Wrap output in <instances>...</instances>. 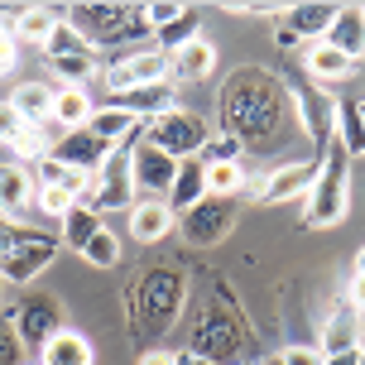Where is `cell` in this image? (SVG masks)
Segmentation results:
<instances>
[{
    "label": "cell",
    "mask_w": 365,
    "mask_h": 365,
    "mask_svg": "<svg viewBox=\"0 0 365 365\" xmlns=\"http://www.w3.org/2000/svg\"><path fill=\"white\" fill-rule=\"evenodd\" d=\"M140 140H149L154 149H164L168 159H197L202 145L212 140V125L202 120V115H192V110H164V115H154V120H145V130H140Z\"/></svg>",
    "instance_id": "cell-5"
},
{
    "label": "cell",
    "mask_w": 365,
    "mask_h": 365,
    "mask_svg": "<svg viewBox=\"0 0 365 365\" xmlns=\"http://www.w3.org/2000/svg\"><path fill=\"white\" fill-rule=\"evenodd\" d=\"M240 154H245V145H240L236 135H221V130H212V140L202 145V164H240Z\"/></svg>",
    "instance_id": "cell-36"
},
{
    "label": "cell",
    "mask_w": 365,
    "mask_h": 365,
    "mask_svg": "<svg viewBox=\"0 0 365 365\" xmlns=\"http://www.w3.org/2000/svg\"><path fill=\"white\" fill-rule=\"evenodd\" d=\"M87 130L101 140V145H110V149H125V145H135L140 140V120L135 115H125L120 106H96L91 110V120H87Z\"/></svg>",
    "instance_id": "cell-20"
},
{
    "label": "cell",
    "mask_w": 365,
    "mask_h": 365,
    "mask_svg": "<svg viewBox=\"0 0 365 365\" xmlns=\"http://www.w3.org/2000/svg\"><path fill=\"white\" fill-rule=\"evenodd\" d=\"M346 217H351V154L341 140H327L322 159H317V178L303 197V221L312 231H331Z\"/></svg>",
    "instance_id": "cell-2"
},
{
    "label": "cell",
    "mask_w": 365,
    "mask_h": 365,
    "mask_svg": "<svg viewBox=\"0 0 365 365\" xmlns=\"http://www.w3.org/2000/svg\"><path fill=\"white\" fill-rule=\"evenodd\" d=\"M82 259H87L91 269H115V264H120V236H115L110 226H101V231L82 245Z\"/></svg>",
    "instance_id": "cell-33"
},
{
    "label": "cell",
    "mask_w": 365,
    "mask_h": 365,
    "mask_svg": "<svg viewBox=\"0 0 365 365\" xmlns=\"http://www.w3.org/2000/svg\"><path fill=\"white\" fill-rule=\"evenodd\" d=\"M279 365H327V356H322V346H284V356H279Z\"/></svg>",
    "instance_id": "cell-41"
},
{
    "label": "cell",
    "mask_w": 365,
    "mask_h": 365,
    "mask_svg": "<svg viewBox=\"0 0 365 365\" xmlns=\"http://www.w3.org/2000/svg\"><path fill=\"white\" fill-rule=\"evenodd\" d=\"M361 120H365V101H361Z\"/></svg>",
    "instance_id": "cell-51"
},
{
    "label": "cell",
    "mask_w": 365,
    "mask_h": 365,
    "mask_svg": "<svg viewBox=\"0 0 365 365\" xmlns=\"http://www.w3.org/2000/svg\"><path fill=\"white\" fill-rule=\"evenodd\" d=\"M34 173L24 164H5L0 168V217L15 221V226H24V217L34 212Z\"/></svg>",
    "instance_id": "cell-15"
},
{
    "label": "cell",
    "mask_w": 365,
    "mask_h": 365,
    "mask_svg": "<svg viewBox=\"0 0 365 365\" xmlns=\"http://www.w3.org/2000/svg\"><path fill=\"white\" fill-rule=\"evenodd\" d=\"M96 231H101V217L91 212L87 202H77L73 212L58 221V236H63V245H68V250H77V255H82V245H87Z\"/></svg>",
    "instance_id": "cell-32"
},
{
    "label": "cell",
    "mask_w": 365,
    "mask_h": 365,
    "mask_svg": "<svg viewBox=\"0 0 365 365\" xmlns=\"http://www.w3.org/2000/svg\"><path fill=\"white\" fill-rule=\"evenodd\" d=\"M91 96H87V87H58L53 91V120L58 130H87V120H91Z\"/></svg>",
    "instance_id": "cell-26"
},
{
    "label": "cell",
    "mask_w": 365,
    "mask_h": 365,
    "mask_svg": "<svg viewBox=\"0 0 365 365\" xmlns=\"http://www.w3.org/2000/svg\"><path fill=\"white\" fill-rule=\"evenodd\" d=\"M182 303H187V279H182L173 264L145 269L140 284H135V331L154 346V341L178 322Z\"/></svg>",
    "instance_id": "cell-3"
},
{
    "label": "cell",
    "mask_w": 365,
    "mask_h": 365,
    "mask_svg": "<svg viewBox=\"0 0 365 365\" xmlns=\"http://www.w3.org/2000/svg\"><path fill=\"white\" fill-rule=\"evenodd\" d=\"M293 106H298L303 135L312 140L317 159H322V149H327V140H331V115H336V101H331L317 82H308V91H293Z\"/></svg>",
    "instance_id": "cell-13"
},
{
    "label": "cell",
    "mask_w": 365,
    "mask_h": 365,
    "mask_svg": "<svg viewBox=\"0 0 365 365\" xmlns=\"http://www.w3.org/2000/svg\"><path fill=\"white\" fill-rule=\"evenodd\" d=\"M24 130H29V125H24V115H19L10 101H0V145L15 149L19 140H24Z\"/></svg>",
    "instance_id": "cell-40"
},
{
    "label": "cell",
    "mask_w": 365,
    "mask_h": 365,
    "mask_svg": "<svg viewBox=\"0 0 365 365\" xmlns=\"http://www.w3.org/2000/svg\"><path fill=\"white\" fill-rule=\"evenodd\" d=\"M197 202H207V168H202V159H182L178 178L168 187V207H173V217H182V212H192Z\"/></svg>",
    "instance_id": "cell-22"
},
{
    "label": "cell",
    "mask_w": 365,
    "mask_h": 365,
    "mask_svg": "<svg viewBox=\"0 0 365 365\" xmlns=\"http://www.w3.org/2000/svg\"><path fill=\"white\" fill-rule=\"evenodd\" d=\"M5 289H10V284H5V274H0V298H5Z\"/></svg>",
    "instance_id": "cell-50"
},
{
    "label": "cell",
    "mask_w": 365,
    "mask_h": 365,
    "mask_svg": "<svg viewBox=\"0 0 365 365\" xmlns=\"http://www.w3.org/2000/svg\"><path fill=\"white\" fill-rule=\"evenodd\" d=\"M135 202L140 197H135V178H130V145L110 149V159L96 168V178H91L87 207L101 217V212H130Z\"/></svg>",
    "instance_id": "cell-8"
},
{
    "label": "cell",
    "mask_w": 365,
    "mask_h": 365,
    "mask_svg": "<svg viewBox=\"0 0 365 365\" xmlns=\"http://www.w3.org/2000/svg\"><path fill=\"white\" fill-rule=\"evenodd\" d=\"M202 168H207V197H240L245 192L240 164H202Z\"/></svg>",
    "instance_id": "cell-34"
},
{
    "label": "cell",
    "mask_w": 365,
    "mask_h": 365,
    "mask_svg": "<svg viewBox=\"0 0 365 365\" xmlns=\"http://www.w3.org/2000/svg\"><path fill=\"white\" fill-rule=\"evenodd\" d=\"M130 178H135L140 202H168V187L178 178V159H168L164 149H154L149 140H135L130 145Z\"/></svg>",
    "instance_id": "cell-10"
},
{
    "label": "cell",
    "mask_w": 365,
    "mask_h": 365,
    "mask_svg": "<svg viewBox=\"0 0 365 365\" xmlns=\"http://www.w3.org/2000/svg\"><path fill=\"white\" fill-rule=\"evenodd\" d=\"M236 217H240L236 197H207V202H197L192 212L178 217V236L187 240V245H221V240L236 231Z\"/></svg>",
    "instance_id": "cell-11"
},
{
    "label": "cell",
    "mask_w": 365,
    "mask_h": 365,
    "mask_svg": "<svg viewBox=\"0 0 365 365\" xmlns=\"http://www.w3.org/2000/svg\"><path fill=\"white\" fill-rule=\"evenodd\" d=\"M346 308L356 312V317H365V274H356L346 284Z\"/></svg>",
    "instance_id": "cell-43"
},
{
    "label": "cell",
    "mask_w": 365,
    "mask_h": 365,
    "mask_svg": "<svg viewBox=\"0 0 365 365\" xmlns=\"http://www.w3.org/2000/svg\"><path fill=\"white\" fill-rule=\"evenodd\" d=\"M303 68H308V77L317 87H327V82H346L361 63H351L346 53H336L331 43H308V48H303Z\"/></svg>",
    "instance_id": "cell-21"
},
{
    "label": "cell",
    "mask_w": 365,
    "mask_h": 365,
    "mask_svg": "<svg viewBox=\"0 0 365 365\" xmlns=\"http://www.w3.org/2000/svg\"><path fill=\"white\" fill-rule=\"evenodd\" d=\"M322 43H331L336 53H346L351 63H361V58H365V5L336 10V19H331V29H327Z\"/></svg>",
    "instance_id": "cell-19"
},
{
    "label": "cell",
    "mask_w": 365,
    "mask_h": 365,
    "mask_svg": "<svg viewBox=\"0 0 365 365\" xmlns=\"http://www.w3.org/2000/svg\"><path fill=\"white\" fill-rule=\"evenodd\" d=\"M356 365H365V341H361V351H356Z\"/></svg>",
    "instance_id": "cell-49"
},
{
    "label": "cell",
    "mask_w": 365,
    "mask_h": 365,
    "mask_svg": "<svg viewBox=\"0 0 365 365\" xmlns=\"http://www.w3.org/2000/svg\"><path fill=\"white\" fill-rule=\"evenodd\" d=\"M356 274H365V245L356 250Z\"/></svg>",
    "instance_id": "cell-48"
},
{
    "label": "cell",
    "mask_w": 365,
    "mask_h": 365,
    "mask_svg": "<svg viewBox=\"0 0 365 365\" xmlns=\"http://www.w3.org/2000/svg\"><path fill=\"white\" fill-rule=\"evenodd\" d=\"M24 365H38V361H24Z\"/></svg>",
    "instance_id": "cell-52"
},
{
    "label": "cell",
    "mask_w": 365,
    "mask_h": 365,
    "mask_svg": "<svg viewBox=\"0 0 365 365\" xmlns=\"http://www.w3.org/2000/svg\"><path fill=\"white\" fill-rule=\"evenodd\" d=\"M58 19H63V15H58V10H48V5H24V10L10 19V29H15L19 43H38V48H43V43H48V34L58 29Z\"/></svg>",
    "instance_id": "cell-27"
},
{
    "label": "cell",
    "mask_w": 365,
    "mask_h": 365,
    "mask_svg": "<svg viewBox=\"0 0 365 365\" xmlns=\"http://www.w3.org/2000/svg\"><path fill=\"white\" fill-rule=\"evenodd\" d=\"M10 106L24 115V125H48V115H53V87H43V82H19L15 96H10Z\"/></svg>",
    "instance_id": "cell-29"
},
{
    "label": "cell",
    "mask_w": 365,
    "mask_h": 365,
    "mask_svg": "<svg viewBox=\"0 0 365 365\" xmlns=\"http://www.w3.org/2000/svg\"><path fill=\"white\" fill-rule=\"evenodd\" d=\"M331 19H336V5H289L284 10V29H293L303 43H322Z\"/></svg>",
    "instance_id": "cell-23"
},
{
    "label": "cell",
    "mask_w": 365,
    "mask_h": 365,
    "mask_svg": "<svg viewBox=\"0 0 365 365\" xmlns=\"http://www.w3.org/2000/svg\"><path fill=\"white\" fill-rule=\"evenodd\" d=\"M192 38H202V15L192 10V5H182V15L173 19V24H164L159 34H154V48L168 58V53H178L182 43H192Z\"/></svg>",
    "instance_id": "cell-31"
},
{
    "label": "cell",
    "mask_w": 365,
    "mask_h": 365,
    "mask_svg": "<svg viewBox=\"0 0 365 365\" xmlns=\"http://www.w3.org/2000/svg\"><path fill=\"white\" fill-rule=\"evenodd\" d=\"M53 159L63 168H77V173H96L110 159V145H101L91 130H63L53 140Z\"/></svg>",
    "instance_id": "cell-14"
},
{
    "label": "cell",
    "mask_w": 365,
    "mask_h": 365,
    "mask_svg": "<svg viewBox=\"0 0 365 365\" xmlns=\"http://www.w3.org/2000/svg\"><path fill=\"white\" fill-rule=\"evenodd\" d=\"M0 365H24V341H19V331H15L10 308H0Z\"/></svg>",
    "instance_id": "cell-37"
},
{
    "label": "cell",
    "mask_w": 365,
    "mask_h": 365,
    "mask_svg": "<svg viewBox=\"0 0 365 365\" xmlns=\"http://www.w3.org/2000/svg\"><path fill=\"white\" fill-rule=\"evenodd\" d=\"M58 250H63L58 236H43V231H29V226H15V221L0 217V274H5V284H34L58 259Z\"/></svg>",
    "instance_id": "cell-4"
},
{
    "label": "cell",
    "mask_w": 365,
    "mask_h": 365,
    "mask_svg": "<svg viewBox=\"0 0 365 365\" xmlns=\"http://www.w3.org/2000/svg\"><path fill=\"white\" fill-rule=\"evenodd\" d=\"M322 356H341V351H361V317L341 303V308L327 317V327H322Z\"/></svg>",
    "instance_id": "cell-24"
},
{
    "label": "cell",
    "mask_w": 365,
    "mask_h": 365,
    "mask_svg": "<svg viewBox=\"0 0 365 365\" xmlns=\"http://www.w3.org/2000/svg\"><path fill=\"white\" fill-rule=\"evenodd\" d=\"M212 73H217V43L212 38H192L178 53H168V82L173 87L178 82H207Z\"/></svg>",
    "instance_id": "cell-16"
},
{
    "label": "cell",
    "mask_w": 365,
    "mask_h": 365,
    "mask_svg": "<svg viewBox=\"0 0 365 365\" xmlns=\"http://www.w3.org/2000/svg\"><path fill=\"white\" fill-rule=\"evenodd\" d=\"M101 87L110 96H125L135 87H154V82H168V58L159 48H135V53L115 58V63H101Z\"/></svg>",
    "instance_id": "cell-9"
},
{
    "label": "cell",
    "mask_w": 365,
    "mask_h": 365,
    "mask_svg": "<svg viewBox=\"0 0 365 365\" xmlns=\"http://www.w3.org/2000/svg\"><path fill=\"white\" fill-rule=\"evenodd\" d=\"M34 361L38 365H91V361H96V351H91V341L82 336V331L68 327V331H58V336L38 351Z\"/></svg>",
    "instance_id": "cell-25"
},
{
    "label": "cell",
    "mask_w": 365,
    "mask_h": 365,
    "mask_svg": "<svg viewBox=\"0 0 365 365\" xmlns=\"http://www.w3.org/2000/svg\"><path fill=\"white\" fill-rule=\"evenodd\" d=\"M48 63V73L63 77L68 87H82V82H91V77L101 73V53L96 48H82V53H68V58H43Z\"/></svg>",
    "instance_id": "cell-30"
},
{
    "label": "cell",
    "mask_w": 365,
    "mask_h": 365,
    "mask_svg": "<svg viewBox=\"0 0 365 365\" xmlns=\"http://www.w3.org/2000/svg\"><path fill=\"white\" fill-rule=\"evenodd\" d=\"M140 365H173V351H159V346H145V351H140Z\"/></svg>",
    "instance_id": "cell-44"
},
{
    "label": "cell",
    "mask_w": 365,
    "mask_h": 365,
    "mask_svg": "<svg viewBox=\"0 0 365 365\" xmlns=\"http://www.w3.org/2000/svg\"><path fill=\"white\" fill-rule=\"evenodd\" d=\"M15 58H19V38H15V29H10V19H0V73H10Z\"/></svg>",
    "instance_id": "cell-42"
},
{
    "label": "cell",
    "mask_w": 365,
    "mask_h": 365,
    "mask_svg": "<svg viewBox=\"0 0 365 365\" xmlns=\"http://www.w3.org/2000/svg\"><path fill=\"white\" fill-rule=\"evenodd\" d=\"M110 106H120L125 115H135V120L145 125V120H154V115H164V110L178 106V87H173V82L135 87V91H125V96H110Z\"/></svg>",
    "instance_id": "cell-17"
},
{
    "label": "cell",
    "mask_w": 365,
    "mask_h": 365,
    "mask_svg": "<svg viewBox=\"0 0 365 365\" xmlns=\"http://www.w3.org/2000/svg\"><path fill=\"white\" fill-rule=\"evenodd\" d=\"M173 365H212L207 356H197L192 346H182V351H173Z\"/></svg>",
    "instance_id": "cell-45"
},
{
    "label": "cell",
    "mask_w": 365,
    "mask_h": 365,
    "mask_svg": "<svg viewBox=\"0 0 365 365\" xmlns=\"http://www.w3.org/2000/svg\"><path fill=\"white\" fill-rule=\"evenodd\" d=\"M173 226H178V217H173L168 202H135V207H130V236L140 240V245H159V240H168Z\"/></svg>",
    "instance_id": "cell-18"
},
{
    "label": "cell",
    "mask_w": 365,
    "mask_h": 365,
    "mask_svg": "<svg viewBox=\"0 0 365 365\" xmlns=\"http://www.w3.org/2000/svg\"><path fill=\"white\" fill-rule=\"evenodd\" d=\"M73 207H77V202L68 197L63 187H38V192H34V212H43V217H58V221H63Z\"/></svg>",
    "instance_id": "cell-39"
},
{
    "label": "cell",
    "mask_w": 365,
    "mask_h": 365,
    "mask_svg": "<svg viewBox=\"0 0 365 365\" xmlns=\"http://www.w3.org/2000/svg\"><path fill=\"white\" fill-rule=\"evenodd\" d=\"M284 106H289V91L279 87L274 73H264V68H236L217 96L221 135H236L240 145H264L284 125Z\"/></svg>",
    "instance_id": "cell-1"
},
{
    "label": "cell",
    "mask_w": 365,
    "mask_h": 365,
    "mask_svg": "<svg viewBox=\"0 0 365 365\" xmlns=\"http://www.w3.org/2000/svg\"><path fill=\"white\" fill-rule=\"evenodd\" d=\"M327 365H356V351H341V356H327Z\"/></svg>",
    "instance_id": "cell-47"
},
{
    "label": "cell",
    "mask_w": 365,
    "mask_h": 365,
    "mask_svg": "<svg viewBox=\"0 0 365 365\" xmlns=\"http://www.w3.org/2000/svg\"><path fill=\"white\" fill-rule=\"evenodd\" d=\"M187 346L197 351V356H207V361H231L240 351V327H236V312L226 308V303H207V308L192 317V341Z\"/></svg>",
    "instance_id": "cell-7"
},
{
    "label": "cell",
    "mask_w": 365,
    "mask_h": 365,
    "mask_svg": "<svg viewBox=\"0 0 365 365\" xmlns=\"http://www.w3.org/2000/svg\"><path fill=\"white\" fill-rule=\"evenodd\" d=\"M82 48H91L87 34L77 29L73 19H58V29L48 34V43H43V58H68V53H82Z\"/></svg>",
    "instance_id": "cell-35"
},
{
    "label": "cell",
    "mask_w": 365,
    "mask_h": 365,
    "mask_svg": "<svg viewBox=\"0 0 365 365\" xmlns=\"http://www.w3.org/2000/svg\"><path fill=\"white\" fill-rule=\"evenodd\" d=\"M312 178H317V159H308V164L303 159H289V164L269 168L255 182V192H259V202H293V197H308Z\"/></svg>",
    "instance_id": "cell-12"
},
{
    "label": "cell",
    "mask_w": 365,
    "mask_h": 365,
    "mask_svg": "<svg viewBox=\"0 0 365 365\" xmlns=\"http://www.w3.org/2000/svg\"><path fill=\"white\" fill-rule=\"evenodd\" d=\"M182 15V5H173V0H154V5H140V24H145L149 34H159L164 24H173V19Z\"/></svg>",
    "instance_id": "cell-38"
},
{
    "label": "cell",
    "mask_w": 365,
    "mask_h": 365,
    "mask_svg": "<svg viewBox=\"0 0 365 365\" xmlns=\"http://www.w3.org/2000/svg\"><path fill=\"white\" fill-rule=\"evenodd\" d=\"M331 140H341L351 159H365V120H361V101H336V115H331Z\"/></svg>",
    "instance_id": "cell-28"
},
{
    "label": "cell",
    "mask_w": 365,
    "mask_h": 365,
    "mask_svg": "<svg viewBox=\"0 0 365 365\" xmlns=\"http://www.w3.org/2000/svg\"><path fill=\"white\" fill-rule=\"evenodd\" d=\"M274 38H279V48H284V53H293V48L303 43V38L293 34V29H284V24H279V34H274Z\"/></svg>",
    "instance_id": "cell-46"
},
{
    "label": "cell",
    "mask_w": 365,
    "mask_h": 365,
    "mask_svg": "<svg viewBox=\"0 0 365 365\" xmlns=\"http://www.w3.org/2000/svg\"><path fill=\"white\" fill-rule=\"evenodd\" d=\"M10 317H15V331L24 341V351H34V356L53 341L58 331H68V312H63V303L53 293H24L10 308Z\"/></svg>",
    "instance_id": "cell-6"
}]
</instances>
